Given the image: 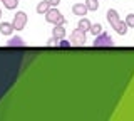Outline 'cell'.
Instances as JSON below:
<instances>
[{
	"label": "cell",
	"mask_w": 134,
	"mask_h": 121,
	"mask_svg": "<svg viewBox=\"0 0 134 121\" xmlns=\"http://www.w3.org/2000/svg\"><path fill=\"white\" fill-rule=\"evenodd\" d=\"M45 20H47L49 24H54V25H64L65 24L64 15H62L55 7H54V9H49L45 12Z\"/></svg>",
	"instance_id": "1"
},
{
	"label": "cell",
	"mask_w": 134,
	"mask_h": 121,
	"mask_svg": "<svg viewBox=\"0 0 134 121\" xmlns=\"http://www.w3.org/2000/svg\"><path fill=\"white\" fill-rule=\"evenodd\" d=\"M92 45H94V47H111V45H114V40L111 39V35H109L107 32H100L94 39Z\"/></svg>",
	"instance_id": "2"
},
{
	"label": "cell",
	"mask_w": 134,
	"mask_h": 121,
	"mask_svg": "<svg viewBox=\"0 0 134 121\" xmlns=\"http://www.w3.org/2000/svg\"><path fill=\"white\" fill-rule=\"evenodd\" d=\"M25 25H27V14L25 12H17L14 17V22H12L14 30H24Z\"/></svg>",
	"instance_id": "3"
},
{
	"label": "cell",
	"mask_w": 134,
	"mask_h": 121,
	"mask_svg": "<svg viewBox=\"0 0 134 121\" xmlns=\"http://www.w3.org/2000/svg\"><path fill=\"white\" fill-rule=\"evenodd\" d=\"M70 42L74 45H84L86 44V32L81 30V29H75L70 34Z\"/></svg>",
	"instance_id": "4"
},
{
	"label": "cell",
	"mask_w": 134,
	"mask_h": 121,
	"mask_svg": "<svg viewBox=\"0 0 134 121\" xmlns=\"http://www.w3.org/2000/svg\"><path fill=\"white\" fill-rule=\"evenodd\" d=\"M72 12H74V15H79V17H86V14H87V7H86V3H75V5L72 7Z\"/></svg>",
	"instance_id": "5"
},
{
	"label": "cell",
	"mask_w": 134,
	"mask_h": 121,
	"mask_svg": "<svg viewBox=\"0 0 134 121\" xmlns=\"http://www.w3.org/2000/svg\"><path fill=\"white\" fill-rule=\"evenodd\" d=\"M112 29H114V30H116L119 35H124L126 32H127V24L122 22V20L119 19V20H117V22L114 24V25H112Z\"/></svg>",
	"instance_id": "6"
},
{
	"label": "cell",
	"mask_w": 134,
	"mask_h": 121,
	"mask_svg": "<svg viewBox=\"0 0 134 121\" xmlns=\"http://www.w3.org/2000/svg\"><path fill=\"white\" fill-rule=\"evenodd\" d=\"M12 32H14L12 24H8V22H2V24H0V34H2V35H12Z\"/></svg>",
	"instance_id": "7"
},
{
	"label": "cell",
	"mask_w": 134,
	"mask_h": 121,
	"mask_svg": "<svg viewBox=\"0 0 134 121\" xmlns=\"http://www.w3.org/2000/svg\"><path fill=\"white\" fill-rule=\"evenodd\" d=\"M52 37H55V39H62V37H65V29H64V25H54Z\"/></svg>",
	"instance_id": "8"
},
{
	"label": "cell",
	"mask_w": 134,
	"mask_h": 121,
	"mask_svg": "<svg viewBox=\"0 0 134 121\" xmlns=\"http://www.w3.org/2000/svg\"><path fill=\"white\" fill-rule=\"evenodd\" d=\"M91 20L89 19H86V17H81V20L77 22V29H81V30H84V32H87L89 30V27H91Z\"/></svg>",
	"instance_id": "9"
},
{
	"label": "cell",
	"mask_w": 134,
	"mask_h": 121,
	"mask_svg": "<svg viewBox=\"0 0 134 121\" xmlns=\"http://www.w3.org/2000/svg\"><path fill=\"white\" fill-rule=\"evenodd\" d=\"M106 17H107V22L111 24V25H114V24L119 20V15H117V12L116 10H107V14H106Z\"/></svg>",
	"instance_id": "10"
},
{
	"label": "cell",
	"mask_w": 134,
	"mask_h": 121,
	"mask_svg": "<svg viewBox=\"0 0 134 121\" xmlns=\"http://www.w3.org/2000/svg\"><path fill=\"white\" fill-rule=\"evenodd\" d=\"M50 9V3H49V0H42V2L39 3V5H37V14H45V12H47Z\"/></svg>",
	"instance_id": "11"
},
{
	"label": "cell",
	"mask_w": 134,
	"mask_h": 121,
	"mask_svg": "<svg viewBox=\"0 0 134 121\" xmlns=\"http://www.w3.org/2000/svg\"><path fill=\"white\" fill-rule=\"evenodd\" d=\"M2 3L5 5V9H8V10H14V9L19 7V0H2Z\"/></svg>",
	"instance_id": "12"
},
{
	"label": "cell",
	"mask_w": 134,
	"mask_h": 121,
	"mask_svg": "<svg viewBox=\"0 0 134 121\" xmlns=\"http://www.w3.org/2000/svg\"><path fill=\"white\" fill-rule=\"evenodd\" d=\"M86 7H87V10L96 12L99 9V0H86Z\"/></svg>",
	"instance_id": "13"
},
{
	"label": "cell",
	"mask_w": 134,
	"mask_h": 121,
	"mask_svg": "<svg viewBox=\"0 0 134 121\" xmlns=\"http://www.w3.org/2000/svg\"><path fill=\"white\" fill-rule=\"evenodd\" d=\"M89 30H91L92 35H99L100 32H102V27H100V24H91Z\"/></svg>",
	"instance_id": "14"
},
{
	"label": "cell",
	"mask_w": 134,
	"mask_h": 121,
	"mask_svg": "<svg viewBox=\"0 0 134 121\" xmlns=\"http://www.w3.org/2000/svg\"><path fill=\"white\" fill-rule=\"evenodd\" d=\"M24 44L25 42L20 39V37H12V39L7 42V45H10V47H14V45H24Z\"/></svg>",
	"instance_id": "15"
},
{
	"label": "cell",
	"mask_w": 134,
	"mask_h": 121,
	"mask_svg": "<svg viewBox=\"0 0 134 121\" xmlns=\"http://www.w3.org/2000/svg\"><path fill=\"white\" fill-rule=\"evenodd\" d=\"M124 22L127 24V27H134V14H129L127 17H126Z\"/></svg>",
	"instance_id": "16"
},
{
	"label": "cell",
	"mask_w": 134,
	"mask_h": 121,
	"mask_svg": "<svg viewBox=\"0 0 134 121\" xmlns=\"http://www.w3.org/2000/svg\"><path fill=\"white\" fill-rule=\"evenodd\" d=\"M59 44V39H55V37H52V39L47 42V45H57Z\"/></svg>",
	"instance_id": "17"
},
{
	"label": "cell",
	"mask_w": 134,
	"mask_h": 121,
	"mask_svg": "<svg viewBox=\"0 0 134 121\" xmlns=\"http://www.w3.org/2000/svg\"><path fill=\"white\" fill-rule=\"evenodd\" d=\"M49 3H50V7H57L60 3V0H49Z\"/></svg>",
	"instance_id": "18"
},
{
	"label": "cell",
	"mask_w": 134,
	"mask_h": 121,
	"mask_svg": "<svg viewBox=\"0 0 134 121\" xmlns=\"http://www.w3.org/2000/svg\"><path fill=\"white\" fill-rule=\"evenodd\" d=\"M0 19H2V10H0Z\"/></svg>",
	"instance_id": "19"
}]
</instances>
